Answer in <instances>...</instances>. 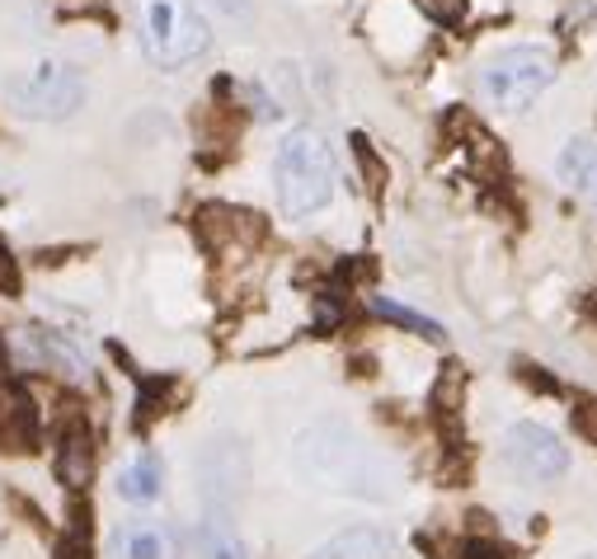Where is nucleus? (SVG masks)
<instances>
[{
    "label": "nucleus",
    "mask_w": 597,
    "mask_h": 559,
    "mask_svg": "<svg viewBox=\"0 0 597 559\" xmlns=\"http://www.w3.org/2000/svg\"><path fill=\"white\" fill-rule=\"evenodd\" d=\"M273 184H277V207L292 222L325 212L334 197V151L315 128H296L283 136L273 155Z\"/></svg>",
    "instance_id": "f257e3e1"
},
{
    "label": "nucleus",
    "mask_w": 597,
    "mask_h": 559,
    "mask_svg": "<svg viewBox=\"0 0 597 559\" xmlns=\"http://www.w3.org/2000/svg\"><path fill=\"white\" fill-rule=\"evenodd\" d=\"M136 29L155 67H189L212 48V29L193 0H136Z\"/></svg>",
    "instance_id": "f03ea898"
},
{
    "label": "nucleus",
    "mask_w": 597,
    "mask_h": 559,
    "mask_svg": "<svg viewBox=\"0 0 597 559\" xmlns=\"http://www.w3.org/2000/svg\"><path fill=\"white\" fill-rule=\"evenodd\" d=\"M6 99L19 118H33V123H62V118H75L90 99V80L85 71H75L67 62H38L29 71H19Z\"/></svg>",
    "instance_id": "7ed1b4c3"
},
{
    "label": "nucleus",
    "mask_w": 597,
    "mask_h": 559,
    "mask_svg": "<svg viewBox=\"0 0 597 559\" xmlns=\"http://www.w3.org/2000/svg\"><path fill=\"white\" fill-rule=\"evenodd\" d=\"M550 80H555L550 48H532V43L499 48L480 67V90L499 113H523L536 94L550 90Z\"/></svg>",
    "instance_id": "20e7f679"
},
{
    "label": "nucleus",
    "mask_w": 597,
    "mask_h": 559,
    "mask_svg": "<svg viewBox=\"0 0 597 559\" xmlns=\"http://www.w3.org/2000/svg\"><path fill=\"white\" fill-rule=\"evenodd\" d=\"M296 466H302L311 479H321L330 489H353L357 470H363V447L353 443V433L340 428V424H321L302 433V443H296Z\"/></svg>",
    "instance_id": "39448f33"
},
{
    "label": "nucleus",
    "mask_w": 597,
    "mask_h": 559,
    "mask_svg": "<svg viewBox=\"0 0 597 559\" xmlns=\"http://www.w3.org/2000/svg\"><path fill=\"white\" fill-rule=\"evenodd\" d=\"M499 451L508 470L517 479H532V485H546V479H560L569 470V447L546 424H513L504 433Z\"/></svg>",
    "instance_id": "423d86ee"
},
{
    "label": "nucleus",
    "mask_w": 597,
    "mask_h": 559,
    "mask_svg": "<svg viewBox=\"0 0 597 559\" xmlns=\"http://www.w3.org/2000/svg\"><path fill=\"white\" fill-rule=\"evenodd\" d=\"M241 479H245V456L235 443H212L203 451V494H208L212 512L226 517V504L235 498V489H241Z\"/></svg>",
    "instance_id": "0eeeda50"
},
{
    "label": "nucleus",
    "mask_w": 597,
    "mask_h": 559,
    "mask_svg": "<svg viewBox=\"0 0 597 559\" xmlns=\"http://www.w3.org/2000/svg\"><path fill=\"white\" fill-rule=\"evenodd\" d=\"M555 179L588 207H597V136H569L555 155Z\"/></svg>",
    "instance_id": "6e6552de"
},
{
    "label": "nucleus",
    "mask_w": 597,
    "mask_h": 559,
    "mask_svg": "<svg viewBox=\"0 0 597 559\" xmlns=\"http://www.w3.org/2000/svg\"><path fill=\"white\" fill-rule=\"evenodd\" d=\"M401 546L382 527H348L340 536H330L321 550H311V559H395Z\"/></svg>",
    "instance_id": "1a4fd4ad"
},
{
    "label": "nucleus",
    "mask_w": 597,
    "mask_h": 559,
    "mask_svg": "<svg viewBox=\"0 0 597 559\" xmlns=\"http://www.w3.org/2000/svg\"><path fill=\"white\" fill-rule=\"evenodd\" d=\"M57 475H62V485L81 494L90 479H94V443L85 424H71L62 428V451H57Z\"/></svg>",
    "instance_id": "9d476101"
},
{
    "label": "nucleus",
    "mask_w": 597,
    "mask_h": 559,
    "mask_svg": "<svg viewBox=\"0 0 597 559\" xmlns=\"http://www.w3.org/2000/svg\"><path fill=\"white\" fill-rule=\"evenodd\" d=\"M161 485H165V470L151 451L132 456V461L118 470V498H128V504H155V498H161Z\"/></svg>",
    "instance_id": "9b49d317"
},
{
    "label": "nucleus",
    "mask_w": 597,
    "mask_h": 559,
    "mask_svg": "<svg viewBox=\"0 0 597 559\" xmlns=\"http://www.w3.org/2000/svg\"><path fill=\"white\" fill-rule=\"evenodd\" d=\"M118 550L123 559H170L174 555V541L165 527H151V522H132L118 531Z\"/></svg>",
    "instance_id": "f8f14e48"
},
{
    "label": "nucleus",
    "mask_w": 597,
    "mask_h": 559,
    "mask_svg": "<svg viewBox=\"0 0 597 559\" xmlns=\"http://www.w3.org/2000/svg\"><path fill=\"white\" fill-rule=\"evenodd\" d=\"M203 555H208V559H250L245 541H241V536H235V527H231V517L212 512L208 522H203Z\"/></svg>",
    "instance_id": "ddd939ff"
},
{
    "label": "nucleus",
    "mask_w": 597,
    "mask_h": 559,
    "mask_svg": "<svg viewBox=\"0 0 597 559\" xmlns=\"http://www.w3.org/2000/svg\"><path fill=\"white\" fill-rule=\"evenodd\" d=\"M382 319H395V325H405V329H414V334H424V338H433V344H443L447 338V329L437 325V319H428V315H419V311H409V306H401V302H386V296H372L367 302Z\"/></svg>",
    "instance_id": "4468645a"
},
{
    "label": "nucleus",
    "mask_w": 597,
    "mask_h": 559,
    "mask_svg": "<svg viewBox=\"0 0 597 559\" xmlns=\"http://www.w3.org/2000/svg\"><path fill=\"white\" fill-rule=\"evenodd\" d=\"M57 559H90V527H85V522H75V527L62 536V546H57Z\"/></svg>",
    "instance_id": "2eb2a0df"
},
{
    "label": "nucleus",
    "mask_w": 597,
    "mask_h": 559,
    "mask_svg": "<svg viewBox=\"0 0 597 559\" xmlns=\"http://www.w3.org/2000/svg\"><path fill=\"white\" fill-rule=\"evenodd\" d=\"M0 292H19V264H14V258H10V250L6 245H0Z\"/></svg>",
    "instance_id": "dca6fc26"
},
{
    "label": "nucleus",
    "mask_w": 597,
    "mask_h": 559,
    "mask_svg": "<svg viewBox=\"0 0 597 559\" xmlns=\"http://www.w3.org/2000/svg\"><path fill=\"white\" fill-rule=\"evenodd\" d=\"M419 6H424L433 19H456V14H462L466 0H419Z\"/></svg>",
    "instance_id": "f3484780"
},
{
    "label": "nucleus",
    "mask_w": 597,
    "mask_h": 559,
    "mask_svg": "<svg viewBox=\"0 0 597 559\" xmlns=\"http://www.w3.org/2000/svg\"><path fill=\"white\" fill-rule=\"evenodd\" d=\"M579 433L588 437V443H597V405H584L579 409Z\"/></svg>",
    "instance_id": "a211bd4d"
},
{
    "label": "nucleus",
    "mask_w": 597,
    "mask_h": 559,
    "mask_svg": "<svg viewBox=\"0 0 597 559\" xmlns=\"http://www.w3.org/2000/svg\"><path fill=\"white\" fill-rule=\"evenodd\" d=\"M216 6H222L226 14H241V19L250 14V0H216Z\"/></svg>",
    "instance_id": "6ab92c4d"
},
{
    "label": "nucleus",
    "mask_w": 597,
    "mask_h": 559,
    "mask_svg": "<svg viewBox=\"0 0 597 559\" xmlns=\"http://www.w3.org/2000/svg\"><path fill=\"white\" fill-rule=\"evenodd\" d=\"M470 559H499V550L494 546H470Z\"/></svg>",
    "instance_id": "aec40b11"
},
{
    "label": "nucleus",
    "mask_w": 597,
    "mask_h": 559,
    "mask_svg": "<svg viewBox=\"0 0 597 559\" xmlns=\"http://www.w3.org/2000/svg\"><path fill=\"white\" fill-rule=\"evenodd\" d=\"M6 189H10V174H6V170H0V193H6Z\"/></svg>",
    "instance_id": "412c9836"
},
{
    "label": "nucleus",
    "mask_w": 597,
    "mask_h": 559,
    "mask_svg": "<svg viewBox=\"0 0 597 559\" xmlns=\"http://www.w3.org/2000/svg\"><path fill=\"white\" fill-rule=\"evenodd\" d=\"M584 559H597V555H584Z\"/></svg>",
    "instance_id": "4be33fe9"
}]
</instances>
